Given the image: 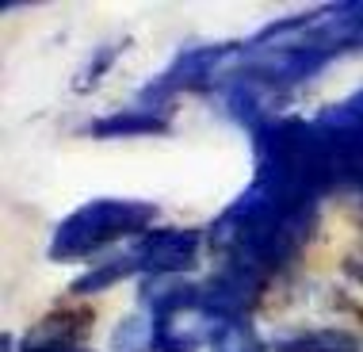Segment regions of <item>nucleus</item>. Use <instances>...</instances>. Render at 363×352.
Here are the masks:
<instances>
[]
</instances>
